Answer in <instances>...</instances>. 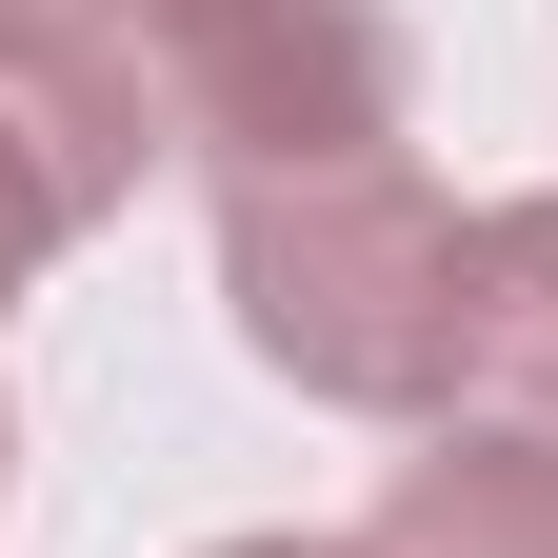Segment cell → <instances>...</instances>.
Instances as JSON below:
<instances>
[{
	"label": "cell",
	"mask_w": 558,
	"mask_h": 558,
	"mask_svg": "<svg viewBox=\"0 0 558 558\" xmlns=\"http://www.w3.org/2000/svg\"><path fill=\"white\" fill-rule=\"evenodd\" d=\"M220 300L339 418H459V220L418 160L220 180Z\"/></svg>",
	"instance_id": "6da1fadb"
},
{
	"label": "cell",
	"mask_w": 558,
	"mask_h": 558,
	"mask_svg": "<svg viewBox=\"0 0 558 558\" xmlns=\"http://www.w3.org/2000/svg\"><path fill=\"white\" fill-rule=\"evenodd\" d=\"M399 0H199L160 40V120L199 140V180H319V160H399Z\"/></svg>",
	"instance_id": "7a4b0ae2"
},
{
	"label": "cell",
	"mask_w": 558,
	"mask_h": 558,
	"mask_svg": "<svg viewBox=\"0 0 558 558\" xmlns=\"http://www.w3.org/2000/svg\"><path fill=\"white\" fill-rule=\"evenodd\" d=\"M140 160H160V60L100 40L81 0H0V300L60 240H100Z\"/></svg>",
	"instance_id": "3957f363"
},
{
	"label": "cell",
	"mask_w": 558,
	"mask_h": 558,
	"mask_svg": "<svg viewBox=\"0 0 558 558\" xmlns=\"http://www.w3.org/2000/svg\"><path fill=\"white\" fill-rule=\"evenodd\" d=\"M459 399L558 439V199H478L459 220Z\"/></svg>",
	"instance_id": "277c9868"
},
{
	"label": "cell",
	"mask_w": 558,
	"mask_h": 558,
	"mask_svg": "<svg viewBox=\"0 0 558 558\" xmlns=\"http://www.w3.org/2000/svg\"><path fill=\"white\" fill-rule=\"evenodd\" d=\"M360 558H558V439L519 418H439V439L399 459V499Z\"/></svg>",
	"instance_id": "5b68a950"
},
{
	"label": "cell",
	"mask_w": 558,
	"mask_h": 558,
	"mask_svg": "<svg viewBox=\"0 0 558 558\" xmlns=\"http://www.w3.org/2000/svg\"><path fill=\"white\" fill-rule=\"evenodd\" d=\"M81 21H100V40H140V60H160V40L199 21V0H81Z\"/></svg>",
	"instance_id": "8992f818"
},
{
	"label": "cell",
	"mask_w": 558,
	"mask_h": 558,
	"mask_svg": "<svg viewBox=\"0 0 558 558\" xmlns=\"http://www.w3.org/2000/svg\"><path fill=\"white\" fill-rule=\"evenodd\" d=\"M220 558H360V538H220Z\"/></svg>",
	"instance_id": "52a82bcc"
},
{
	"label": "cell",
	"mask_w": 558,
	"mask_h": 558,
	"mask_svg": "<svg viewBox=\"0 0 558 558\" xmlns=\"http://www.w3.org/2000/svg\"><path fill=\"white\" fill-rule=\"evenodd\" d=\"M0 478H21V439H0Z\"/></svg>",
	"instance_id": "ba28073f"
}]
</instances>
